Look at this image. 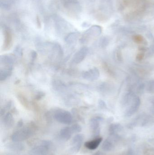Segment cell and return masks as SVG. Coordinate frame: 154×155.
I'll return each instance as SVG.
<instances>
[{
	"label": "cell",
	"mask_w": 154,
	"mask_h": 155,
	"mask_svg": "<svg viewBox=\"0 0 154 155\" xmlns=\"http://www.w3.org/2000/svg\"><path fill=\"white\" fill-rule=\"evenodd\" d=\"M77 39V36L76 34H73L68 35V37H66L65 39L66 42L68 44H72L74 43Z\"/></svg>",
	"instance_id": "cell-10"
},
{
	"label": "cell",
	"mask_w": 154,
	"mask_h": 155,
	"mask_svg": "<svg viewBox=\"0 0 154 155\" xmlns=\"http://www.w3.org/2000/svg\"><path fill=\"white\" fill-rule=\"evenodd\" d=\"M5 40L4 48L5 49H8L10 47L11 45V37L10 33L8 31L6 32L5 33Z\"/></svg>",
	"instance_id": "cell-11"
},
{
	"label": "cell",
	"mask_w": 154,
	"mask_h": 155,
	"mask_svg": "<svg viewBox=\"0 0 154 155\" xmlns=\"http://www.w3.org/2000/svg\"><path fill=\"white\" fill-rule=\"evenodd\" d=\"M4 124L7 127H11L13 124L14 118L11 114L7 113L5 115L3 118Z\"/></svg>",
	"instance_id": "cell-8"
},
{
	"label": "cell",
	"mask_w": 154,
	"mask_h": 155,
	"mask_svg": "<svg viewBox=\"0 0 154 155\" xmlns=\"http://www.w3.org/2000/svg\"><path fill=\"white\" fill-rule=\"evenodd\" d=\"M88 53V49L86 47H83L78 51L73 56L72 61L75 64H79L86 58Z\"/></svg>",
	"instance_id": "cell-4"
},
{
	"label": "cell",
	"mask_w": 154,
	"mask_h": 155,
	"mask_svg": "<svg viewBox=\"0 0 154 155\" xmlns=\"http://www.w3.org/2000/svg\"><path fill=\"white\" fill-rule=\"evenodd\" d=\"M94 155H101V154H100L99 153H96Z\"/></svg>",
	"instance_id": "cell-16"
},
{
	"label": "cell",
	"mask_w": 154,
	"mask_h": 155,
	"mask_svg": "<svg viewBox=\"0 0 154 155\" xmlns=\"http://www.w3.org/2000/svg\"><path fill=\"white\" fill-rule=\"evenodd\" d=\"M33 134V131L29 128H24L14 132L11 136V139L14 142H21L30 138Z\"/></svg>",
	"instance_id": "cell-1"
},
{
	"label": "cell",
	"mask_w": 154,
	"mask_h": 155,
	"mask_svg": "<svg viewBox=\"0 0 154 155\" xmlns=\"http://www.w3.org/2000/svg\"><path fill=\"white\" fill-rule=\"evenodd\" d=\"M72 134L73 133L71 127H64L60 132L61 137L66 141H68L71 138Z\"/></svg>",
	"instance_id": "cell-6"
},
{
	"label": "cell",
	"mask_w": 154,
	"mask_h": 155,
	"mask_svg": "<svg viewBox=\"0 0 154 155\" xmlns=\"http://www.w3.org/2000/svg\"><path fill=\"white\" fill-rule=\"evenodd\" d=\"M55 120L63 124H70L72 120V115L67 111H59L55 113L54 116Z\"/></svg>",
	"instance_id": "cell-2"
},
{
	"label": "cell",
	"mask_w": 154,
	"mask_h": 155,
	"mask_svg": "<svg viewBox=\"0 0 154 155\" xmlns=\"http://www.w3.org/2000/svg\"><path fill=\"white\" fill-rule=\"evenodd\" d=\"M99 75L98 70L95 68L85 72L82 74V77L87 80H94L98 78Z\"/></svg>",
	"instance_id": "cell-5"
},
{
	"label": "cell",
	"mask_w": 154,
	"mask_h": 155,
	"mask_svg": "<svg viewBox=\"0 0 154 155\" xmlns=\"http://www.w3.org/2000/svg\"><path fill=\"white\" fill-rule=\"evenodd\" d=\"M44 95H45V94H44V93H42V92H39V93H38V94L36 95L35 99L37 100H40V99L42 98V97L44 96Z\"/></svg>",
	"instance_id": "cell-14"
},
{
	"label": "cell",
	"mask_w": 154,
	"mask_h": 155,
	"mask_svg": "<svg viewBox=\"0 0 154 155\" xmlns=\"http://www.w3.org/2000/svg\"><path fill=\"white\" fill-rule=\"evenodd\" d=\"M71 128L73 134H77V133L81 132L82 130L81 127L80 125L77 124L71 126Z\"/></svg>",
	"instance_id": "cell-12"
},
{
	"label": "cell",
	"mask_w": 154,
	"mask_h": 155,
	"mask_svg": "<svg viewBox=\"0 0 154 155\" xmlns=\"http://www.w3.org/2000/svg\"><path fill=\"white\" fill-rule=\"evenodd\" d=\"M14 53L17 55L21 56L22 55V50L21 48L19 46H17L14 50Z\"/></svg>",
	"instance_id": "cell-13"
},
{
	"label": "cell",
	"mask_w": 154,
	"mask_h": 155,
	"mask_svg": "<svg viewBox=\"0 0 154 155\" xmlns=\"http://www.w3.org/2000/svg\"><path fill=\"white\" fill-rule=\"evenodd\" d=\"M83 140L84 137L82 134H78L76 135L73 137L71 144V151L74 153L78 152L82 146Z\"/></svg>",
	"instance_id": "cell-3"
},
{
	"label": "cell",
	"mask_w": 154,
	"mask_h": 155,
	"mask_svg": "<svg viewBox=\"0 0 154 155\" xmlns=\"http://www.w3.org/2000/svg\"><path fill=\"white\" fill-rule=\"evenodd\" d=\"M12 71L8 70H3L1 69L0 70V80H5L7 78L10 76L11 74Z\"/></svg>",
	"instance_id": "cell-9"
},
{
	"label": "cell",
	"mask_w": 154,
	"mask_h": 155,
	"mask_svg": "<svg viewBox=\"0 0 154 155\" xmlns=\"http://www.w3.org/2000/svg\"><path fill=\"white\" fill-rule=\"evenodd\" d=\"M31 56L32 61H35V59L37 58V53L35 51H32L31 54Z\"/></svg>",
	"instance_id": "cell-15"
},
{
	"label": "cell",
	"mask_w": 154,
	"mask_h": 155,
	"mask_svg": "<svg viewBox=\"0 0 154 155\" xmlns=\"http://www.w3.org/2000/svg\"><path fill=\"white\" fill-rule=\"evenodd\" d=\"M102 140V138H99L92 141L86 142L85 144V147L90 150H95L98 147Z\"/></svg>",
	"instance_id": "cell-7"
}]
</instances>
